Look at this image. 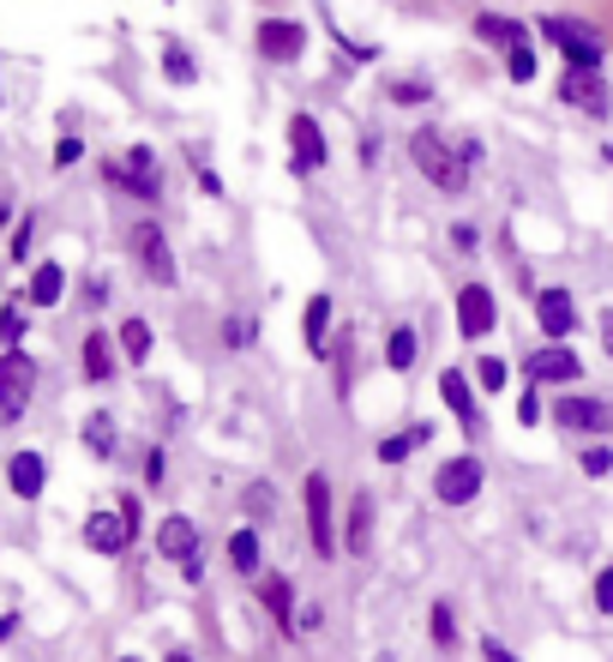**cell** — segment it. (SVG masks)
Listing matches in <instances>:
<instances>
[{
  "label": "cell",
  "mask_w": 613,
  "mask_h": 662,
  "mask_svg": "<svg viewBox=\"0 0 613 662\" xmlns=\"http://www.w3.org/2000/svg\"><path fill=\"white\" fill-rule=\"evenodd\" d=\"M554 422L566 428V434H602V428H613V404L608 398H590V391H578V398H559L554 404Z\"/></svg>",
  "instance_id": "obj_10"
},
{
  "label": "cell",
  "mask_w": 613,
  "mask_h": 662,
  "mask_svg": "<svg viewBox=\"0 0 613 662\" xmlns=\"http://www.w3.org/2000/svg\"><path fill=\"white\" fill-rule=\"evenodd\" d=\"M476 374H481V391H500L505 386V362H493V355H481Z\"/></svg>",
  "instance_id": "obj_36"
},
{
  "label": "cell",
  "mask_w": 613,
  "mask_h": 662,
  "mask_svg": "<svg viewBox=\"0 0 613 662\" xmlns=\"http://www.w3.org/2000/svg\"><path fill=\"white\" fill-rule=\"evenodd\" d=\"M391 97H398V103H427V85H409V79H398V85H391Z\"/></svg>",
  "instance_id": "obj_41"
},
{
  "label": "cell",
  "mask_w": 613,
  "mask_h": 662,
  "mask_svg": "<svg viewBox=\"0 0 613 662\" xmlns=\"http://www.w3.org/2000/svg\"><path fill=\"white\" fill-rule=\"evenodd\" d=\"M439 398L452 404V416L464 422V434H481V416H476V391H469V379L457 374V367H445L439 374Z\"/></svg>",
  "instance_id": "obj_18"
},
{
  "label": "cell",
  "mask_w": 613,
  "mask_h": 662,
  "mask_svg": "<svg viewBox=\"0 0 613 662\" xmlns=\"http://www.w3.org/2000/svg\"><path fill=\"white\" fill-rule=\"evenodd\" d=\"M247 506H253V512H271V488H265V482H253V488H247Z\"/></svg>",
  "instance_id": "obj_42"
},
{
  "label": "cell",
  "mask_w": 613,
  "mask_h": 662,
  "mask_svg": "<svg viewBox=\"0 0 613 662\" xmlns=\"http://www.w3.org/2000/svg\"><path fill=\"white\" fill-rule=\"evenodd\" d=\"M151 343H157V338H151V326L145 320H121V355H126V362H151Z\"/></svg>",
  "instance_id": "obj_28"
},
{
  "label": "cell",
  "mask_w": 613,
  "mask_h": 662,
  "mask_svg": "<svg viewBox=\"0 0 613 662\" xmlns=\"http://www.w3.org/2000/svg\"><path fill=\"white\" fill-rule=\"evenodd\" d=\"M229 566H235L241 578H259V530H235V537H229Z\"/></svg>",
  "instance_id": "obj_24"
},
{
  "label": "cell",
  "mask_w": 613,
  "mask_h": 662,
  "mask_svg": "<svg viewBox=\"0 0 613 662\" xmlns=\"http://www.w3.org/2000/svg\"><path fill=\"white\" fill-rule=\"evenodd\" d=\"M121 662H138V657H121Z\"/></svg>",
  "instance_id": "obj_50"
},
{
  "label": "cell",
  "mask_w": 613,
  "mask_h": 662,
  "mask_svg": "<svg viewBox=\"0 0 613 662\" xmlns=\"http://www.w3.org/2000/svg\"><path fill=\"white\" fill-rule=\"evenodd\" d=\"M409 163H415L439 194H464L469 187V163L457 157V145L439 139V126H415V133H409Z\"/></svg>",
  "instance_id": "obj_1"
},
{
  "label": "cell",
  "mask_w": 613,
  "mask_h": 662,
  "mask_svg": "<svg viewBox=\"0 0 613 662\" xmlns=\"http://www.w3.org/2000/svg\"><path fill=\"white\" fill-rule=\"evenodd\" d=\"M517 422H523V428H535V422H542V398H535V391H523V404H517Z\"/></svg>",
  "instance_id": "obj_40"
},
{
  "label": "cell",
  "mask_w": 613,
  "mask_h": 662,
  "mask_svg": "<svg viewBox=\"0 0 613 662\" xmlns=\"http://www.w3.org/2000/svg\"><path fill=\"white\" fill-rule=\"evenodd\" d=\"M126 542H133V530H126L121 512H91V518H85V549H97V554L114 560Z\"/></svg>",
  "instance_id": "obj_17"
},
{
  "label": "cell",
  "mask_w": 613,
  "mask_h": 662,
  "mask_svg": "<svg viewBox=\"0 0 613 662\" xmlns=\"http://www.w3.org/2000/svg\"><path fill=\"white\" fill-rule=\"evenodd\" d=\"M325 326H331V296L319 289V296H306V313H301V338H306V350H325Z\"/></svg>",
  "instance_id": "obj_23"
},
{
  "label": "cell",
  "mask_w": 613,
  "mask_h": 662,
  "mask_svg": "<svg viewBox=\"0 0 613 662\" xmlns=\"http://www.w3.org/2000/svg\"><path fill=\"white\" fill-rule=\"evenodd\" d=\"M433 644H439V651H452V644H457V620H452V608H445V603H433Z\"/></svg>",
  "instance_id": "obj_33"
},
{
  "label": "cell",
  "mask_w": 613,
  "mask_h": 662,
  "mask_svg": "<svg viewBox=\"0 0 613 662\" xmlns=\"http://www.w3.org/2000/svg\"><path fill=\"white\" fill-rule=\"evenodd\" d=\"M433 440V428H409V434H391V440H379V464H403L415 445H427Z\"/></svg>",
  "instance_id": "obj_30"
},
{
  "label": "cell",
  "mask_w": 613,
  "mask_h": 662,
  "mask_svg": "<svg viewBox=\"0 0 613 662\" xmlns=\"http://www.w3.org/2000/svg\"><path fill=\"white\" fill-rule=\"evenodd\" d=\"M133 253H138V265H145L151 284H163V289L181 284V265H175V247H169V235H163L157 218H138L133 223Z\"/></svg>",
  "instance_id": "obj_5"
},
{
  "label": "cell",
  "mask_w": 613,
  "mask_h": 662,
  "mask_svg": "<svg viewBox=\"0 0 613 662\" xmlns=\"http://www.w3.org/2000/svg\"><path fill=\"white\" fill-rule=\"evenodd\" d=\"M223 343H229V350H241V343H253V320H223Z\"/></svg>",
  "instance_id": "obj_37"
},
{
  "label": "cell",
  "mask_w": 613,
  "mask_h": 662,
  "mask_svg": "<svg viewBox=\"0 0 613 662\" xmlns=\"http://www.w3.org/2000/svg\"><path fill=\"white\" fill-rule=\"evenodd\" d=\"M481 482H488L481 457L476 452H457V457H445V464L433 470V500H439V506H469L481 494Z\"/></svg>",
  "instance_id": "obj_6"
},
{
  "label": "cell",
  "mask_w": 613,
  "mask_h": 662,
  "mask_svg": "<svg viewBox=\"0 0 613 662\" xmlns=\"http://www.w3.org/2000/svg\"><path fill=\"white\" fill-rule=\"evenodd\" d=\"M102 175H109V187H126V194L145 199V206L163 194V169H157V157H151V145H133L126 157H109Z\"/></svg>",
  "instance_id": "obj_4"
},
{
  "label": "cell",
  "mask_w": 613,
  "mask_h": 662,
  "mask_svg": "<svg viewBox=\"0 0 613 662\" xmlns=\"http://www.w3.org/2000/svg\"><path fill=\"white\" fill-rule=\"evenodd\" d=\"M7 488L19 494V500H43V488H48L43 452H12V457H7Z\"/></svg>",
  "instance_id": "obj_16"
},
{
  "label": "cell",
  "mask_w": 613,
  "mask_h": 662,
  "mask_svg": "<svg viewBox=\"0 0 613 662\" xmlns=\"http://www.w3.org/2000/svg\"><path fill=\"white\" fill-rule=\"evenodd\" d=\"M67 296V272H60V260H43L31 272V289H24V301L31 308H55V301Z\"/></svg>",
  "instance_id": "obj_19"
},
{
  "label": "cell",
  "mask_w": 613,
  "mask_h": 662,
  "mask_svg": "<svg viewBox=\"0 0 613 662\" xmlns=\"http://www.w3.org/2000/svg\"><path fill=\"white\" fill-rule=\"evenodd\" d=\"M349 554H367L374 549V494H355L349 500V537H343Z\"/></svg>",
  "instance_id": "obj_22"
},
{
  "label": "cell",
  "mask_w": 613,
  "mask_h": 662,
  "mask_svg": "<svg viewBox=\"0 0 613 662\" xmlns=\"http://www.w3.org/2000/svg\"><path fill=\"white\" fill-rule=\"evenodd\" d=\"M325 163H331V145H325V133H319V121L313 114H289V169H296L301 181H313Z\"/></svg>",
  "instance_id": "obj_8"
},
{
  "label": "cell",
  "mask_w": 613,
  "mask_h": 662,
  "mask_svg": "<svg viewBox=\"0 0 613 662\" xmlns=\"http://www.w3.org/2000/svg\"><path fill=\"white\" fill-rule=\"evenodd\" d=\"M578 464H583V476H608V470H613V445H583Z\"/></svg>",
  "instance_id": "obj_34"
},
{
  "label": "cell",
  "mask_w": 613,
  "mask_h": 662,
  "mask_svg": "<svg viewBox=\"0 0 613 662\" xmlns=\"http://www.w3.org/2000/svg\"><path fill=\"white\" fill-rule=\"evenodd\" d=\"M85 445H91V457H114V416L109 410L85 416Z\"/></svg>",
  "instance_id": "obj_26"
},
{
  "label": "cell",
  "mask_w": 613,
  "mask_h": 662,
  "mask_svg": "<svg viewBox=\"0 0 613 662\" xmlns=\"http://www.w3.org/2000/svg\"><path fill=\"white\" fill-rule=\"evenodd\" d=\"M493 320H500V313H493V289L488 284H464V289H457V331H464L469 343L488 338Z\"/></svg>",
  "instance_id": "obj_13"
},
{
  "label": "cell",
  "mask_w": 613,
  "mask_h": 662,
  "mask_svg": "<svg viewBox=\"0 0 613 662\" xmlns=\"http://www.w3.org/2000/svg\"><path fill=\"white\" fill-rule=\"evenodd\" d=\"M163 73H169V85H193V55L181 43H169L163 48Z\"/></svg>",
  "instance_id": "obj_31"
},
{
  "label": "cell",
  "mask_w": 613,
  "mask_h": 662,
  "mask_svg": "<svg viewBox=\"0 0 613 662\" xmlns=\"http://www.w3.org/2000/svg\"><path fill=\"white\" fill-rule=\"evenodd\" d=\"M36 398V355L31 350H0V428H12Z\"/></svg>",
  "instance_id": "obj_3"
},
{
  "label": "cell",
  "mask_w": 613,
  "mask_h": 662,
  "mask_svg": "<svg viewBox=\"0 0 613 662\" xmlns=\"http://www.w3.org/2000/svg\"><path fill=\"white\" fill-rule=\"evenodd\" d=\"M259 596H265V608L289 627V615H296V584L289 578H259Z\"/></svg>",
  "instance_id": "obj_29"
},
{
  "label": "cell",
  "mask_w": 613,
  "mask_h": 662,
  "mask_svg": "<svg viewBox=\"0 0 613 662\" xmlns=\"http://www.w3.org/2000/svg\"><path fill=\"white\" fill-rule=\"evenodd\" d=\"M24 308H31V301H19V296L0 308V343H7V350H24V326H31V313H24Z\"/></svg>",
  "instance_id": "obj_27"
},
{
  "label": "cell",
  "mask_w": 613,
  "mask_h": 662,
  "mask_svg": "<svg viewBox=\"0 0 613 662\" xmlns=\"http://www.w3.org/2000/svg\"><path fill=\"white\" fill-rule=\"evenodd\" d=\"M608 404H613V398H608Z\"/></svg>",
  "instance_id": "obj_51"
},
{
  "label": "cell",
  "mask_w": 613,
  "mask_h": 662,
  "mask_svg": "<svg viewBox=\"0 0 613 662\" xmlns=\"http://www.w3.org/2000/svg\"><path fill=\"white\" fill-rule=\"evenodd\" d=\"M542 36L559 48V55H566V73H602V67H608L602 36H595L583 19H571V12H547V19H542Z\"/></svg>",
  "instance_id": "obj_2"
},
{
  "label": "cell",
  "mask_w": 613,
  "mask_h": 662,
  "mask_svg": "<svg viewBox=\"0 0 613 662\" xmlns=\"http://www.w3.org/2000/svg\"><path fill=\"white\" fill-rule=\"evenodd\" d=\"M157 554L181 560V566H187V560H199V525H193V518H187V512L163 518V525H157Z\"/></svg>",
  "instance_id": "obj_15"
},
{
  "label": "cell",
  "mask_w": 613,
  "mask_h": 662,
  "mask_svg": "<svg viewBox=\"0 0 613 662\" xmlns=\"http://www.w3.org/2000/svg\"><path fill=\"white\" fill-rule=\"evenodd\" d=\"M535 326L547 331V343H566L578 331V301L571 289H535Z\"/></svg>",
  "instance_id": "obj_12"
},
{
  "label": "cell",
  "mask_w": 613,
  "mask_h": 662,
  "mask_svg": "<svg viewBox=\"0 0 613 662\" xmlns=\"http://www.w3.org/2000/svg\"><path fill=\"white\" fill-rule=\"evenodd\" d=\"M163 470H169V464H163V452H151V457H145V482H151V488L163 482Z\"/></svg>",
  "instance_id": "obj_46"
},
{
  "label": "cell",
  "mask_w": 613,
  "mask_h": 662,
  "mask_svg": "<svg viewBox=\"0 0 613 662\" xmlns=\"http://www.w3.org/2000/svg\"><path fill=\"white\" fill-rule=\"evenodd\" d=\"M85 379H91V386H109V379H114V338H109V331H91V338H85Z\"/></svg>",
  "instance_id": "obj_20"
},
{
  "label": "cell",
  "mask_w": 613,
  "mask_h": 662,
  "mask_svg": "<svg viewBox=\"0 0 613 662\" xmlns=\"http://www.w3.org/2000/svg\"><path fill=\"white\" fill-rule=\"evenodd\" d=\"M301 500H306V537H313V554L331 560L337 554V525H331V482L319 476V470L301 482Z\"/></svg>",
  "instance_id": "obj_7"
},
{
  "label": "cell",
  "mask_w": 613,
  "mask_h": 662,
  "mask_svg": "<svg viewBox=\"0 0 613 662\" xmlns=\"http://www.w3.org/2000/svg\"><path fill=\"white\" fill-rule=\"evenodd\" d=\"M12 632H19V615H0V644H7Z\"/></svg>",
  "instance_id": "obj_48"
},
{
  "label": "cell",
  "mask_w": 613,
  "mask_h": 662,
  "mask_svg": "<svg viewBox=\"0 0 613 662\" xmlns=\"http://www.w3.org/2000/svg\"><path fill=\"white\" fill-rule=\"evenodd\" d=\"M481 657H488V662H517V657H511L500 639H481Z\"/></svg>",
  "instance_id": "obj_44"
},
{
  "label": "cell",
  "mask_w": 613,
  "mask_h": 662,
  "mask_svg": "<svg viewBox=\"0 0 613 662\" xmlns=\"http://www.w3.org/2000/svg\"><path fill=\"white\" fill-rule=\"evenodd\" d=\"M523 374H530L535 386H578L583 362L566 350V343H542V350H530V355H523Z\"/></svg>",
  "instance_id": "obj_9"
},
{
  "label": "cell",
  "mask_w": 613,
  "mask_h": 662,
  "mask_svg": "<svg viewBox=\"0 0 613 662\" xmlns=\"http://www.w3.org/2000/svg\"><path fill=\"white\" fill-rule=\"evenodd\" d=\"M114 512H121V518H126V530L138 537V500H133V494H121V506H114Z\"/></svg>",
  "instance_id": "obj_43"
},
{
  "label": "cell",
  "mask_w": 613,
  "mask_h": 662,
  "mask_svg": "<svg viewBox=\"0 0 613 662\" xmlns=\"http://www.w3.org/2000/svg\"><path fill=\"white\" fill-rule=\"evenodd\" d=\"M306 31L296 19H259V55L265 60H301Z\"/></svg>",
  "instance_id": "obj_14"
},
{
  "label": "cell",
  "mask_w": 613,
  "mask_h": 662,
  "mask_svg": "<svg viewBox=\"0 0 613 662\" xmlns=\"http://www.w3.org/2000/svg\"><path fill=\"white\" fill-rule=\"evenodd\" d=\"M476 241H481V235H476V229H469V223H457V229H452V247H464V253H469V247H476Z\"/></svg>",
  "instance_id": "obj_45"
},
{
  "label": "cell",
  "mask_w": 613,
  "mask_h": 662,
  "mask_svg": "<svg viewBox=\"0 0 613 662\" xmlns=\"http://www.w3.org/2000/svg\"><path fill=\"white\" fill-rule=\"evenodd\" d=\"M595 615H613V566L595 572Z\"/></svg>",
  "instance_id": "obj_35"
},
{
  "label": "cell",
  "mask_w": 613,
  "mask_h": 662,
  "mask_svg": "<svg viewBox=\"0 0 613 662\" xmlns=\"http://www.w3.org/2000/svg\"><path fill=\"white\" fill-rule=\"evenodd\" d=\"M79 157H85V145H79V139H73V133H67V139H60V145H55V169H73V163H79Z\"/></svg>",
  "instance_id": "obj_38"
},
{
  "label": "cell",
  "mask_w": 613,
  "mask_h": 662,
  "mask_svg": "<svg viewBox=\"0 0 613 662\" xmlns=\"http://www.w3.org/2000/svg\"><path fill=\"white\" fill-rule=\"evenodd\" d=\"M386 367H391V374H409V367H415V326H391V338H386Z\"/></svg>",
  "instance_id": "obj_25"
},
{
  "label": "cell",
  "mask_w": 613,
  "mask_h": 662,
  "mask_svg": "<svg viewBox=\"0 0 613 662\" xmlns=\"http://www.w3.org/2000/svg\"><path fill=\"white\" fill-rule=\"evenodd\" d=\"M476 36L481 43H493V48H517V43H530V36H523V19H505V12H476Z\"/></svg>",
  "instance_id": "obj_21"
},
{
  "label": "cell",
  "mask_w": 613,
  "mask_h": 662,
  "mask_svg": "<svg viewBox=\"0 0 613 662\" xmlns=\"http://www.w3.org/2000/svg\"><path fill=\"white\" fill-rule=\"evenodd\" d=\"M595 326H602V350L613 355V308H602V320H595Z\"/></svg>",
  "instance_id": "obj_47"
},
{
  "label": "cell",
  "mask_w": 613,
  "mask_h": 662,
  "mask_svg": "<svg viewBox=\"0 0 613 662\" xmlns=\"http://www.w3.org/2000/svg\"><path fill=\"white\" fill-rule=\"evenodd\" d=\"M559 97L578 114H590V121H608L613 114V91H608L602 73H566V79H559Z\"/></svg>",
  "instance_id": "obj_11"
},
{
  "label": "cell",
  "mask_w": 613,
  "mask_h": 662,
  "mask_svg": "<svg viewBox=\"0 0 613 662\" xmlns=\"http://www.w3.org/2000/svg\"><path fill=\"white\" fill-rule=\"evenodd\" d=\"M169 662H193V657H187V651H169Z\"/></svg>",
  "instance_id": "obj_49"
},
{
  "label": "cell",
  "mask_w": 613,
  "mask_h": 662,
  "mask_svg": "<svg viewBox=\"0 0 613 662\" xmlns=\"http://www.w3.org/2000/svg\"><path fill=\"white\" fill-rule=\"evenodd\" d=\"M31 229H36V218H19V229H12V260L31 253Z\"/></svg>",
  "instance_id": "obj_39"
},
{
  "label": "cell",
  "mask_w": 613,
  "mask_h": 662,
  "mask_svg": "<svg viewBox=\"0 0 613 662\" xmlns=\"http://www.w3.org/2000/svg\"><path fill=\"white\" fill-rule=\"evenodd\" d=\"M505 73H511L517 85H530V79H535V48H530V43H517V48L505 55Z\"/></svg>",
  "instance_id": "obj_32"
}]
</instances>
